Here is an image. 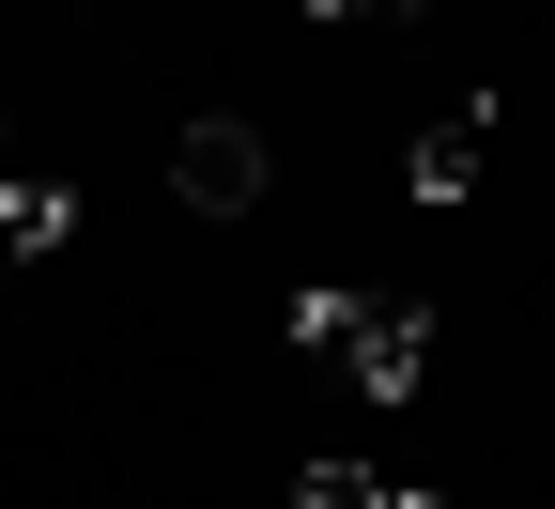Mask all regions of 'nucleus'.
<instances>
[{
	"label": "nucleus",
	"instance_id": "2",
	"mask_svg": "<svg viewBox=\"0 0 555 509\" xmlns=\"http://www.w3.org/2000/svg\"><path fill=\"white\" fill-rule=\"evenodd\" d=\"M170 186H185L201 216H247V201H262V124H232V109H201V124L170 139Z\"/></svg>",
	"mask_w": 555,
	"mask_h": 509
},
{
	"label": "nucleus",
	"instance_id": "3",
	"mask_svg": "<svg viewBox=\"0 0 555 509\" xmlns=\"http://www.w3.org/2000/svg\"><path fill=\"white\" fill-rule=\"evenodd\" d=\"M478 124H494V109L463 93V109H448L433 139H416V201H463V186H478Z\"/></svg>",
	"mask_w": 555,
	"mask_h": 509
},
{
	"label": "nucleus",
	"instance_id": "4",
	"mask_svg": "<svg viewBox=\"0 0 555 509\" xmlns=\"http://www.w3.org/2000/svg\"><path fill=\"white\" fill-rule=\"evenodd\" d=\"M294 509H433V494H401V479H371V463H309Z\"/></svg>",
	"mask_w": 555,
	"mask_h": 509
},
{
	"label": "nucleus",
	"instance_id": "1",
	"mask_svg": "<svg viewBox=\"0 0 555 509\" xmlns=\"http://www.w3.org/2000/svg\"><path fill=\"white\" fill-rule=\"evenodd\" d=\"M294 355H324L356 402H416V386H433V309H416V294H339V278H309V294H294Z\"/></svg>",
	"mask_w": 555,
	"mask_h": 509
},
{
	"label": "nucleus",
	"instance_id": "5",
	"mask_svg": "<svg viewBox=\"0 0 555 509\" xmlns=\"http://www.w3.org/2000/svg\"><path fill=\"white\" fill-rule=\"evenodd\" d=\"M62 247V186H0V263H47Z\"/></svg>",
	"mask_w": 555,
	"mask_h": 509
}]
</instances>
